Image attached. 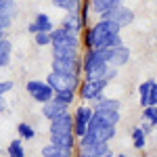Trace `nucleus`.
Wrapping results in <instances>:
<instances>
[{
    "label": "nucleus",
    "mask_w": 157,
    "mask_h": 157,
    "mask_svg": "<svg viewBox=\"0 0 157 157\" xmlns=\"http://www.w3.org/2000/svg\"><path fill=\"white\" fill-rule=\"evenodd\" d=\"M121 27L113 21H105L101 19L98 23H94L92 27H88L84 32V44L90 48H115L121 44L120 36Z\"/></svg>",
    "instance_id": "1"
},
{
    "label": "nucleus",
    "mask_w": 157,
    "mask_h": 157,
    "mask_svg": "<svg viewBox=\"0 0 157 157\" xmlns=\"http://www.w3.org/2000/svg\"><path fill=\"white\" fill-rule=\"evenodd\" d=\"M73 115L69 111L61 113L59 117L50 120V143L65 151H73Z\"/></svg>",
    "instance_id": "2"
},
{
    "label": "nucleus",
    "mask_w": 157,
    "mask_h": 157,
    "mask_svg": "<svg viewBox=\"0 0 157 157\" xmlns=\"http://www.w3.org/2000/svg\"><path fill=\"white\" fill-rule=\"evenodd\" d=\"M52 44V59H78V34L57 27L50 32Z\"/></svg>",
    "instance_id": "3"
},
{
    "label": "nucleus",
    "mask_w": 157,
    "mask_h": 157,
    "mask_svg": "<svg viewBox=\"0 0 157 157\" xmlns=\"http://www.w3.org/2000/svg\"><path fill=\"white\" fill-rule=\"evenodd\" d=\"M107 67H109V63L97 52V48H90L86 52L84 61H82V69H84V73H86V80H97V78L103 80Z\"/></svg>",
    "instance_id": "4"
},
{
    "label": "nucleus",
    "mask_w": 157,
    "mask_h": 157,
    "mask_svg": "<svg viewBox=\"0 0 157 157\" xmlns=\"http://www.w3.org/2000/svg\"><path fill=\"white\" fill-rule=\"evenodd\" d=\"M94 115V109L88 107V105H80L73 113V134L78 138H82L86 132H88V124Z\"/></svg>",
    "instance_id": "5"
},
{
    "label": "nucleus",
    "mask_w": 157,
    "mask_h": 157,
    "mask_svg": "<svg viewBox=\"0 0 157 157\" xmlns=\"http://www.w3.org/2000/svg\"><path fill=\"white\" fill-rule=\"evenodd\" d=\"M25 88H27L29 97L34 98V101H38V103H42V105L55 98V90L50 88V84H48V82L32 80V82H27V84H25Z\"/></svg>",
    "instance_id": "6"
},
{
    "label": "nucleus",
    "mask_w": 157,
    "mask_h": 157,
    "mask_svg": "<svg viewBox=\"0 0 157 157\" xmlns=\"http://www.w3.org/2000/svg\"><path fill=\"white\" fill-rule=\"evenodd\" d=\"M46 82L50 84V88L55 92H61V90H75L80 80L78 75H65V73H59V71H50Z\"/></svg>",
    "instance_id": "7"
},
{
    "label": "nucleus",
    "mask_w": 157,
    "mask_h": 157,
    "mask_svg": "<svg viewBox=\"0 0 157 157\" xmlns=\"http://www.w3.org/2000/svg\"><path fill=\"white\" fill-rule=\"evenodd\" d=\"M101 19H105V21H113V23H117L120 27H128V25L134 21V13L130 9H126V6H113V9H109L101 15Z\"/></svg>",
    "instance_id": "8"
},
{
    "label": "nucleus",
    "mask_w": 157,
    "mask_h": 157,
    "mask_svg": "<svg viewBox=\"0 0 157 157\" xmlns=\"http://www.w3.org/2000/svg\"><path fill=\"white\" fill-rule=\"evenodd\" d=\"M107 84H109V82L101 80V78L82 82V84H80V97H82V101H97V98H101L103 88H105Z\"/></svg>",
    "instance_id": "9"
},
{
    "label": "nucleus",
    "mask_w": 157,
    "mask_h": 157,
    "mask_svg": "<svg viewBox=\"0 0 157 157\" xmlns=\"http://www.w3.org/2000/svg\"><path fill=\"white\" fill-rule=\"evenodd\" d=\"M138 97L143 107H153L157 105V82L155 80H147L138 86Z\"/></svg>",
    "instance_id": "10"
},
{
    "label": "nucleus",
    "mask_w": 157,
    "mask_h": 157,
    "mask_svg": "<svg viewBox=\"0 0 157 157\" xmlns=\"http://www.w3.org/2000/svg\"><path fill=\"white\" fill-rule=\"evenodd\" d=\"M52 71L65 73V75H80L82 63L78 59H52Z\"/></svg>",
    "instance_id": "11"
},
{
    "label": "nucleus",
    "mask_w": 157,
    "mask_h": 157,
    "mask_svg": "<svg viewBox=\"0 0 157 157\" xmlns=\"http://www.w3.org/2000/svg\"><path fill=\"white\" fill-rule=\"evenodd\" d=\"M61 27H63V29H67V32L78 34L80 29H84L86 25H84V21H82V15H80L78 11H71V13H67V17H63Z\"/></svg>",
    "instance_id": "12"
},
{
    "label": "nucleus",
    "mask_w": 157,
    "mask_h": 157,
    "mask_svg": "<svg viewBox=\"0 0 157 157\" xmlns=\"http://www.w3.org/2000/svg\"><path fill=\"white\" fill-rule=\"evenodd\" d=\"M78 149H80V155L97 157V155H101V153L109 151V143H82V140H80Z\"/></svg>",
    "instance_id": "13"
},
{
    "label": "nucleus",
    "mask_w": 157,
    "mask_h": 157,
    "mask_svg": "<svg viewBox=\"0 0 157 157\" xmlns=\"http://www.w3.org/2000/svg\"><path fill=\"white\" fill-rule=\"evenodd\" d=\"M55 27H52V21H50L48 15H44V13H40V15H36L34 17V21L29 23V32L32 34H38V32H52Z\"/></svg>",
    "instance_id": "14"
},
{
    "label": "nucleus",
    "mask_w": 157,
    "mask_h": 157,
    "mask_svg": "<svg viewBox=\"0 0 157 157\" xmlns=\"http://www.w3.org/2000/svg\"><path fill=\"white\" fill-rule=\"evenodd\" d=\"M65 111H67V107L61 105V103H57L55 98L42 105V115H44L46 120H55V117H59L61 113H65Z\"/></svg>",
    "instance_id": "15"
},
{
    "label": "nucleus",
    "mask_w": 157,
    "mask_h": 157,
    "mask_svg": "<svg viewBox=\"0 0 157 157\" xmlns=\"http://www.w3.org/2000/svg\"><path fill=\"white\" fill-rule=\"evenodd\" d=\"M15 13H17V4L15 2H11V4H6V6L0 9V32H4V29L11 27Z\"/></svg>",
    "instance_id": "16"
},
{
    "label": "nucleus",
    "mask_w": 157,
    "mask_h": 157,
    "mask_svg": "<svg viewBox=\"0 0 157 157\" xmlns=\"http://www.w3.org/2000/svg\"><path fill=\"white\" fill-rule=\"evenodd\" d=\"M128 59H130V48L124 46V44H120V46L113 48V57H111V63H109V65H113V67H121V65L128 63Z\"/></svg>",
    "instance_id": "17"
},
{
    "label": "nucleus",
    "mask_w": 157,
    "mask_h": 157,
    "mask_svg": "<svg viewBox=\"0 0 157 157\" xmlns=\"http://www.w3.org/2000/svg\"><path fill=\"white\" fill-rule=\"evenodd\" d=\"M94 111H120V101L117 98H97L94 101Z\"/></svg>",
    "instance_id": "18"
},
{
    "label": "nucleus",
    "mask_w": 157,
    "mask_h": 157,
    "mask_svg": "<svg viewBox=\"0 0 157 157\" xmlns=\"http://www.w3.org/2000/svg\"><path fill=\"white\" fill-rule=\"evenodd\" d=\"M94 120L103 121L107 126H117L120 124V111H94Z\"/></svg>",
    "instance_id": "19"
},
{
    "label": "nucleus",
    "mask_w": 157,
    "mask_h": 157,
    "mask_svg": "<svg viewBox=\"0 0 157 157\" xmlns=\"http://www.w3.org/2000/svg\"><path fill=\"white\" fill-rule=\"evenodd\" d=\"M42 155L44 157H71V151H65V149H61L57 145H46L42 149Z\"/></svg>",
    "instance_id": "20"
},
{
    "label": "nucleus",
    "mask_w": 157,
    "mask_h": 157,
    "mask_svg": "<svg viewBox=\"0 0 157 157\" xmlns=\"http://www.w3.org/2000/svg\"><path fill=\"white\" fill-rule=\"evenodd\" d=\"M11 61V42L6 38H0V67H6Z\"/></svg>",
    "instance_id": "21"
},
{
    "label": "nucleus",
    "mask_w": 157,
    "mask_h": 157,
    "mask_svg": "<svg viewBox=\"0 0 157 157\" xmlns=\"http://www.w3.org/2000/svg\"><path fill=\"white\" fill-rule=\"evenodd\" d=\"M73 98H75V90H61V92H55V101L61 103V105H65V107L71 105Z\"/></svg>",
    "instance_id": "22"
},
{
    "label": "nucleus",
    "mask_w": 157,
    "mask_h": 157,
    "mask_svg": "<svg viewBox=\"0 0 157 157\" xmlns=\"http://www.w3.org/2000/svg\"><path fill=\"white\" fill-rule=\"evenodd\" d=\"M57 9H63V11L71 13V11H78V6H80V0H50Z\"/></svg>",
    "instance_id": "23"
},
{
    "label": "nucleus",
    "mask_w": 157,
    "mask_h": 157,
    "mask_svg": "<svg viewBox=\"0 0 157 157\" xmlns=\"http://www.w3.org/2000/svg\"><path fill=\"white\" fill-rule=\"evenodd\" d=\"M132 143L136 149H143L147 143V132L143 130V128H134L132 130Z\"/></svg>",
    "instance_id": "24"
},
{
    "label": "nucleus",
    "mask_w": 157,
    "mask_h": 157,
    "mask_svg": "<svg viewBox=\"0 0 157 157\" xmlns=\"http://www.w3.org/2000/svg\"><path fill=\"white\" fill-rule=\"evenodd\" d=\"M9 155L11 157H25V151H23V145H21V138H15L11 145H9Z\"/></svg>",
    "instance_id": "25"
},
{
    "label": "nucleus",
    "mask_w": 157,
    "mask_h": 157,
    "mask_svg": "<svg viewBox=\"0 0 157 157\" xmlns=\"http://www.w3.org/2000/svg\"><path fill=\"white\" fill-rule=\"evenodd\" d=\"M17 132H19V136L25 138V140H29V138H34V136H36V130H34L29 124H25V121L17 126Z\"/></svg>",
    "instance_id": "26"
},
{
    "label": "nucleus",
    "mask_w": 157,
    "mask_h": 157,
    "mask_svg": "<svg viewBox=\"0 0 157 157\" xmlns=\"http://www.w3.org/2000/svg\"><path fill=\"white\" fill-rule=\"evenodd\" d=\"M143 117L151 126H157V105H153V107H143Z\"/></svg>",
    "instance_id": "27"
},
{
    "label": "nucleus",
    "mask_w": 157,
    "mask_h": 157,
    "mask_svg": "<svg viewBox=\"0 0 157 157\" xmlns=\"http://www.w3.org/2000/svg\"><path fill=\"white\" fill-rule=\"evenodd\" d=\"M90 9L94 13H98V15H103L105 11H109V4H107V0H90Z\"/></svg>",
    "instance_id": "28"
},
{
    "label": "nucleus",
    "mask_w": 157,
    "mask_h": 157,
    "mask_svg": "<svg viewBox=\"0 0 157 157\" xmlns=\"http://www.w3.org/2000/svg\"><path fill=\"white\" fill-rule=\"evenodd\" d=\"M34 40H36L38 46H48L50 42H52L48 32H38V34H34Z\"/></svg>",
    "instance_id": "29"
},
{
    "label": "nucleus",
    "mask_w": 157,
    "mask_h": 157,
    "mask_svg": "<svg viewBox=\"0 0 157 157\" xmlns=\"http://www.w3.org/2000/svg\"><path fill=\"white\" fill-rule=\"evenodd\" d=\"M11 88H13V82H0V98H2V94H6Z\"/></svg>",
    "instance_id": "30"
},
{
    "label": "nucleus",
    "mask_w": 157,
    "mask_h": 157,
    "mask_svg": "<svg viewBox=\"0 0 157 157\" xmlns=\"http://www.w3.org/2000/svg\"><path fill=\"white\" fill-rule=\"evenodd\" d=\"M107 4H109V9H113V6H120L121 0H107Z\"/></svg>",
    "instance_id": "31"
},
{
    "label": "nucleus",
    "mask_w": 157,
    "mask_h": 157,
    "mask_svg": "<svg viewBox=\"0 0 157 157\" xmlns=\"http://www.w3.org/2000/svg\"><path fill=\"white\" fill-rule=\"evenodd\" d=\"M11 2H15V0H0V9L6 6V4H11Z\"/></svg>",
    "instance_id": "32"
},
{
    "label": "nucleus",
    "mask_w": 157,
    "mask_h": 157,
    "mask_svg": "<svg viewBox=\"0 0 157 157\" xmlns=\"http://www.w3.org/2000/svg\"><path fill=\"white\" fill-rule=\"evenodd\" d=\"M2 109H4V105H2V98H0V113H2Z\"/></svg>",
    "instance_id": "33"
},
{
    "label": "nucleus",
    "mask_w": 157,
    "mask_h": 157,
    "mask_svg": "<svg viewBox=\"0 0 157 157\" xmlns=\"http://www.w3.org/2000/svg\"><path fill=\"white\" fill-rule=\"evenodd\" d=\"M120 157H134V155H120Z\"/></svg>",
    "instance_id": "34"
},
{
    "label": "nucleus",
    "mask_w": 157,
    "mask_h": 157,
    "mask_svg": "<svg viewBox=\"0 0 157 157\" xmlns=\"http://www.w3.org/2000/svg\"><path fill=\"white\" fill-rule=\"evenodd\" d=\"M0 38H4V32H0Z\"/></svg>",
    "instance_id": "35"
},
{
    "label": "nucleus",
    "mask_w": 157,
    "mask_h": 157,
    "mask_svg": "<svg viewBox=\"0 0 157 157\" xmlns=\"http://www.w3.org/2000/svg\"><path fill=\"white\" fill-rule=\"evenodd\" d=\"M78 157H86V155H78Z\"/></svg>",
    "instance_id": "36"
}]
</instances>
